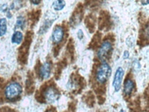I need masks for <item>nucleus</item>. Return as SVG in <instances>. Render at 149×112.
Masks as SVG:
<instances>
[{
    "label": "nucleus",
    "instance_id": "nucleus-1",
    "mask_svg": "<svg viewBox=\"0 0 149 112\" xmlns=\"http://www.w3.org/2000/svg\"><path fill=\"white\" fill-rule=\"evenodd\" d=\"M40 96L44 102L52 104L60 97V92L54 84H46L40 90Z\"/></svg>",
    "mask_w": 149,
    "mask_h": 112
},
{
    "label": "nucleus",
    "instance_id": "nucleus-2",
    "mask_svg": "<svg viewBox=\"0 0 149 112\" xmlns=\"http://www.w3.org/2000/svg\"><path fill=\"white\" fill-rule=\"evenodd\" d=\"M23 92L22 86L18 82H11L5 88V97L9 102H15L19 99Z\"/></svg>",
    "mask_w": 149,
    "mask_h": 112
},
{
    "label": "nucleus",
    "instance_id": "nucleus-3",
    "mask_svg": "<svg viewBox=\"0 0 149 112\" xmlns=\"http://www.w3.org/2000/svg\"><path fill=\"white\" fill-rule=\"evenodd\" d=\"M111 74V68L106 62H102L97 68L95 79L98 84H104Z\"/></svg>",
    "mask_w": 149,
    "mask_h": 112
},
{
    "label": "nucleus",
    "instance_id": "nucleus-4",
    "mask_svg": "<svg viewBox=\"0 0 149 112\" xmlns=\"http://www.w3.org/2000/svg\"><path fill=\"white\" fill-rule=\"evenodd\" d=\"M112 47H113L112 41L109 39H104L97 49V58L101 62H105V60L109 58V56L112 51Z\"/></svg>",
    "mask_w": 149,
    "mask_h": 112
},
{
    "label": "nucleus",
    "instance_id": "nucleus-5",
    "mask_svg": "<svg viewBox=\"0 0 149 112\" xmlns=\"http://www.w3.org/2000/svg\"><path fill=\"white\" fill-rule=\"evenodd\" d=\"M124 75H125V70L123 68L118 67L115 72L114 77H113V82H112V86L114 88V90L116 92H118L121 88L122 86V82L124 79Z\"/></svg>",
    "mask_w": 149,
    "mask_h": 112
},
{
    "label": "nucleus",
    "instance_id": "nucleus-6",
    "mask_svg": "<svg viewBox=\"0 0 149 112\" xmlns=\"http://www.w3.org/2000/svg\"><path fill=\"white\" fill-rule=\"evenodd\" d=\"M65 37V30L61 26H56L52 32V41L55 45L61 44Z\"/></svg>",
    "mask_w": 149,
    "mask_h": 112
},
{
    "label": "nucleus",
    "instance_id": "nucleus-7",
    "mask_svg": "<svg viewBox=\"0 0 149 112\" xmlns=\"http://www.w3.org/2000/svg\"><path fill=\"white\" fill-rule=\"evenodd\" d=\"M52 72V63L50 62H46L40 66L38 70V75L40 80H46L50 77Z\"/></svg>",
    "mask_w": 149,
    "mask_h": 112
},
{
    "label": "nucleus",
    "instance_id": "nucleus-8",
    "mask_svg": "<svg viewBox=\"0 0 149 112\" xmlns=\"http://www.w3.org/2000/svg\"><path fill=\"white\" fill-rule=\"evenodd\" d=\"M135 88V83L133 82V80L132 78H127L125 79V82H124V87H123V90H124V94L127 96L131 95L132 91Z\"/></svg>",
    "mask_w": 149,
    "mask_h": 112
},
{
    "label": "nucleus",
    "instance_id": "nucleus-9",
    "mask_svg": "<svg viewBox=\"0 0 149 112\" xmlns=\"http://www.w3.org/2000/svg\"><path fill=\"white\" fill-rule=\"evenodd\" d=\"M31 41V36H28L27 39L25 41V43L21 46L20 49H19V59L21 61L22 57H24V63L26 62V56L28 54V48H29V46H30V42Z\"/></svg>",
    "mask_w": 149,
    "mask_h": 112
},
{
    "label": "nucleus",
    "instance_id": "nucleus-10",
    "mask_svg": "<svg viewBox=\"0 0 149 112\" xmlns=\"http://www.w3.org/2000/svg\"><path fill=\"white\" fill-rule=\"evenodd\" d=\"M82 9L81 8H77L76 10V12H74L71 19H70V24L72 26H77L78 25L80 22H81V19H82Z\"/></svg>",
    "mask_w": 149,
    "mask_h": 112
},
{
    "label": "nucleus",
    "instance_id": "nucleus-11",
    "mask_svg": "<svg viewBox=\"0 0 149 112\" xmlns=\"http://www.w3.org/2000/svg\"><path fill=\"white\" fill-rule=\"evenodd\" d=\"M24 39V35L20 31H16L14 32L13 35L12 36V42L13 44H21Z\"/></svg>",
    "mask_w": 149,
    "mask_h": 112
},
{
    "label": "nucleus",
    "instance_id": "nucleus-12",
    "mask_svg": "<svg viewBox=\"0 0 149 112\" xmlns=\"http://www.w3.org/2000/svg\"><path fill=\"white\" fill-rule=\"evenodd\" d=\"M7 32V20L5 18L0 19V37L6 35Z\"/></svg>",
    "mask_w": 149,
    "mask_h": 112
},
{
    "label": "nucleus",
    "instance_id": "nucleus-13",
    "mask_svg": "<svg viewBox=\"0 0 149 112\" xmlns=\"http://www.w3.org/2000/svg\"><path fill=\"white\" fill-rule=\"evenodd\" d=\"M66 6V2L65 0H55V1L53 3L52 5V7L54 11H61Z\"/></svg>",
    "mask_w": 149,
    "mask_h": 112
},
{
    "label": "nucleus",
    "instance_id": "nucleus-14",
    "mask_svg": "<svg viewBox=\"0 0 149 112\" xmlns=\"http://www.w3.org/2000/svg\"><path fill=\"white\" fill-rule=\"evenodd\" d=\"M53 21H54L53 19L46 20V21L42 24L41 27L40 28V30H39V33H40V34H44L46 32H47V30H48V29H49V27L51 26V25H52Z\"/></svg>",
    "mask_w": 149,
    "mask_h": 112
},
{
    "label": "nucleus",
    "instance_id": "nucleus-15",
    "mask_svg": "<svg viewBox=\"0 0 149 112\" xmlns=\"http://www.w3.org/2000/svg\"><path fill=\"white\" fill-rule=\"evenodd\" d=\"M26 25V19L23 16H19L16 20L15 24V28L16 29H24Z\"/></svg>",
    "mask_w": 149,
    "mask_h": 112
},
{
    "label": "nucleus",
    "instance_id": "nucleus-16",
    "mask_svg": "<svg viewBox=\"0 0 149 112\" xmlns=\"http://www.w3.org/2000/svg\"><path fill=\"white\" fill-rule=\"evenodd\" d=\"M142 36L144 38V39H149V23H147L142 32Z\"/></svg>",
    "mask_w": 149,
    "mask_h": 112
},
{
    "label": "nucleus",
    "instance_id": "nucleus-17",
    "mask_svg": "<svg viewBox=\"0 0 149 112\" xmlns=\"http://www.w3.org/2000/svg\"><path fill=\"white\" fill-rule=\"evenodd\" d=\"M8 11V6L7 4H3L0 6V12H6Z\"/></svg>",
    "mask_w": 149,
    "mask_h": 112
},
{
    "label": "nucleus",
    "instance_id": "nucleus-18",
    "mask_svg": "<svg viewBox=\"0 0 149 112\" xmlns=\"http://www.w3.org/2000/svg\"><path fill=\"white\" fill-rule=\"evenodd\" d=\"M132 68L135 69V70H138L140 68V66H139V63L137 60H134L133 62H132Z\"/></svg>",
    "mask_w": 149,
    "mask_h": 112
},
{
    "label": "nucleus",
    "instance_id": "nucleus-19",
    "mask_svg": "<svg viewBox=\"0 0 149 112\" xmlns=\"http://www.w3.org/2000/svg\"><path fill=\"white\" fill-rule=\"evenodd\" d=\"M77 35H78V39H82L84 38V32H83V31L82 30H79L78 32H77Z\"/></svg>",
    "mask_w": 149,
    "mask_h": 112
},
{
    "label": "nucleus",
    "instance_id": "nucleus-20",
    "mask_svg": "<svg viewBox=\"0 0 149 112\" xmlns=\"http://www.w3.org/2000/svg\"><path fill=\"white\" fill-rule=\"evenodd\" d=\"M123 58H124V59H125V60L129 58V52H128V51H125V52H124Z\"/></svg>",
    "mask_w": 149,
    "mask_h": 112
},
{
    "label": "nucleus",
    "instance_id": "nucleus-21",
    "mask_svg": "<svg viewBox=\"0 0 149 112\" xmlns=\"http://www.w3.org/2000/svg\"><path fill=\"white\" fill-rule=\"evenodd\" d=\"M31 1V3L33 4V5H34V6H37V5H39L40 3V0H30Z\"/></svg>",
    "mask_w": 149,
    "mask_h": 112
},
{
    "label": "nucleus",
    "instance_id": "nucleus-22",
    "mask_svg": "<svg viewBox=\"0 0 149 112\" xmlns=\"http://www.w3.org/2000/svg\"><path fill=\"white\" fill-rule=\"evenodd\" d=\"M142 4L143 5H149V0H143Z\"/></svg>",
    "mask_w": 149,
    "mask_h": 112
},
{
    "label": "nucleus",
    "instance_id": "nucleus-23",
    "mask_svg": "<svg viewBox=\"0 0 149 112\" xmlns=\"http://www.w3.org/2000/svg\"><path fill=\"white\" fill-rule=\"evenodd\" d=\"M46 112H55L53 109H47V110H46Z\"/></svg>",
    "mask_w": 149,
    "mask_h": 112
},
{
    "label": "nucleus",
    "instance_id": "nucleus-24",
    "mask_svg": "<svg viewBox=\"0 0 149 112\" xmlns=\"http://www.w3.org/2000/svg\"><path fill=\"white\" fill-rule=\"evenodd\" d=\"M119 112H125V110H124L123 109H121L119 110Z\"/></svg>",
    "mask_w": 149,
    "mask_h": 112
},
{
    "label": "nucleus",
    "instance_id": "nucleus-25",
    "mask_svg": "<svg viewBox=\"0 0 149 112\" xmlns=\"http://www.w3.org/2000/svg\"><path fill=\"white\" fill-rule=\"evenodd\" d=\"M6 112H13V110H11V109H9V110H7V111H6Z\"/></svg>",
    "mask_w": 149,
    "mask_h": 112
}]
</instances>
